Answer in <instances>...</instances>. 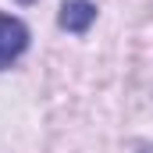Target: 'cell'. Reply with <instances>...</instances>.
Returning a JSON list of instances; mask_svg holds the SVG:
<instances>
[{
  "instance_id": "obj_3",
  "label": "cell",
  "mask_w": 153,
  "mask_h": 153,
  "mask_svg": "<svg viewBox=\"0 0 153 153\" xmlns=\"http://www.w3.org/2000/svg\"><path fill=\"white\" fill-rule=\"evenodd\" d=\"M143 153H153V146H146V150H143Z\"/></svg>"
},
{
  "instance_id": "obj_2",
  "label": "cell",
  "mask_w": 153,
  "mask_h": 153,
  "mask_svg": "<svg viewBox=\"0 0 153 153\" xmlns=\"http://www.w3.org/2000/svg\"><path fill=\"white\" fill-rule=\"evenodd\" d=\"M93 22H96V7L89 0H64V7H61V29L85 32Z\"/></svg>"
},
{
  "instance_id": "obj_1",
  "label": "cell",
  "mask_w": 153,
  "mask_h": 153,
  "mask_svg": "<svg viewBox=\"0 0 153 153\" xmlns=\"http://www.w3.org/2000/svg\"><path fill=\"white\" fill-rule=\"evenodd\" d=\"M25 50H29V25L14 14L0 11V71L11 68Z\"/></svg>"
}]
</instances>
